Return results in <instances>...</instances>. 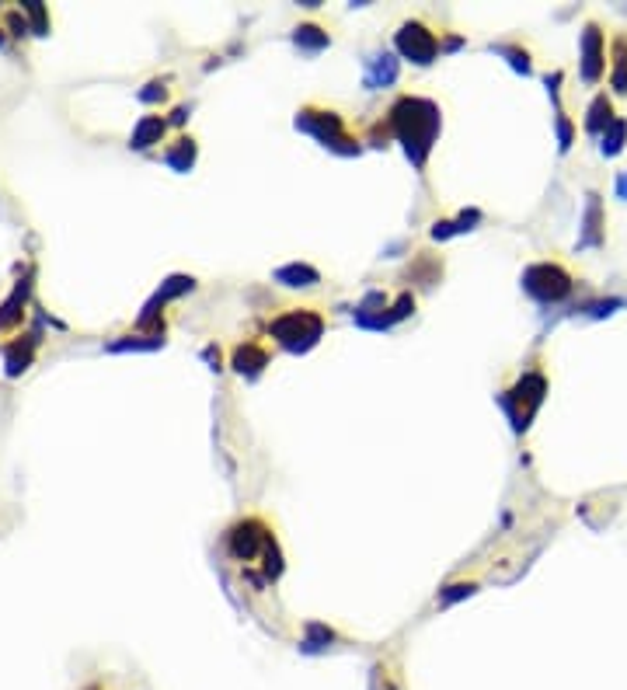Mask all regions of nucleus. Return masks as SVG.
<instances>
[{
	"label": "nucleus",
	"mask_w": 627,
	"mask_h": 690,
	"mask_svg": "<svg viewBox=\"0 0 627 690\" xmlns=\"http://www.w3.org/2000/svg\"><path fill=\"white\" fill-rule=\"evenodd\" d=\"M391 115H394V129H398V136L405 140L408 154L415 157V164H422L432 147L436 126H439L436 105L422 102V98H405V102H398V109Z\"/></svg>",
	"instance_id": "obj_1"
},
{
	"label": "nucleus",
	"mask_w": 627,
	"mask_h": 690,
	"mask_svg": "<svg viewBox=\"0 0 627 690\" xmlns=\"http://www.w3.org/2000/svg\"><path fill=\"white\" fill-rule=\"evenodd\" d=\"M572 286H575V279L568 276L565 265L540 262L523 272V290L530 293L533 300H540V304H558V300H565L568 293H572Z\"/></svg>",
	"instance_id": "obj_2"
},
{
	"label": "nucleus",
	"mask_w": 627,
	"mask_h": 690,
	"mask_svg": "<svg viewBox=\"0 0 627 690\" xmlns=\"http://www.w3.org/2000/svg\"><path fill=\"white\" fill-rule=\"evenodd\" d=\"M272 335L293 352L311 349V345L321 339V318L311 311H290V314H283V318L272 321Z\"/></svg>",
	"instance_id": "obj_3"
},
{
	"label": "nucleus",
	"mask_w": 627,
	"mask_h": 690,
	"mask_svg": "<svg viewBox=\"0 0 627 690\" xmlns=\"http://www.w3.org/2000/svg\"><path fill=\"white\" fill-rule=\"evenodd\" d=\"M579 56H582V81L596 84L603 77V70H607V39H603L596 21H589V25L582 28Z\"/></svg>",
	"instance_id": "obj_4"
},
{
	"label": "nucleus",
	"mask_w": 627,
	"mask_h": 690,
	"mask_svg": "<svg viewBox=\"0 0 627 690\" xmlns=\"http://www.w3.org/2000/svg\"><path fill=\"white\" fill-rule=\"evenodd\" d=\"M544 391H547V380L540 377V373H526V377L520 380V387L509 394V408H513L516 429L530 426L533 412H537L540 401H544Z\"/></svg>",
	"instance_id": "obj_5"
},
{
	"label": "nucleus",
	"mask_w": 627,
	"mask_h": 690,
	"mask_svg": "<svg viewBox=\"0 0 627 690\" xmlns=\"http://www.w3.org/2000/svg\"><path fill=\"white\" fill-rule=\"evenodd\" d=\"M398 46L405 56H412L415 63H429L432 56H436V39H432V32H425L422 25H405L398 35Z\"/></svg>",
	"instance_id": "obj_6"
},
{
	"label": "nucleus",
	"mask_w": 627,
	"mask_h": 690,
	"mask_svg": "<svg viewBox=\"0 0 627 690\" xmlns=\"http://www.w3.org/2000/svg\"><path fill=\"white\" fill-rule=\"evenodd\" d=\"M603 227H607V217H603V206L600 196L589 192V203H586V217H582V237H579V248H600L603 244Z\"/></svg>",
	"instance_id": "obj_7"
},
{
	"label": "nucleus",
	"mask_w": 627,
	"mask_h": 690,
	"mask_svg": "<svg viewBox=\"0 0 627 690\" xmlns=\"http://www.w3.org/2000/svg\"><path fill=\"white\" fill-rule=\"evenodd\" d=\"M614 119H617V115H614V105H610V98L607 95H596L593 105H589V112H586V133L603 136Z\"/></svg>",
	"instance_id": "obj_8"
},
{
	"label": "nucleus",
	"mask_w": 627,
	"mask_h": 690,
	"mask_svg": "<svg viewBox=\"0 0 627 690\" xmlns=\"http://www.w3.org/2000/svg\"><path fill=\"white\" fill-rule=\"evenodd\" d=\"M610 84L617 95H627V39L617 35L614 39V70H610Z\"/></svg>",
	"instance_id": "obj_9"
},
{
	"label": "nucleus",
	"mask_w": 627,
	"mask_h": 690,
	"mask_svg": "<svg viewBox=\"0 0 627 690\" xmlns=\"http://www.w3.org/2000/svg\"><path fill=\"white\" fill-rule=\"evenodd\" d=\"M600 150H603V157H617L624 150V143H627V122L624 119H614L610 122V129L607 133L600 136Z\"/></svg>",
	"instance_id": "obj_10"
},
{
	"label": "nucleus",
	"mask_w": 627,
	"mask_h": 690,
	"mask_svg": "<svg viewBox=\"0 0 627 690\" xmlns=\"http://www.w3.org/2000/svg\"><path fill=\"white\" fill-rule=\"evenodd\" d=\"M314 32H321V28H311V25L300 28L297 42H311V46H324V42H328V39H324V35H314Z\"/></svg>",
	"instance_id": "obj_11"
},
{
	"label": "nucleus",
	"mask_w": 627,
	"mask_h": 690,
	"mask_svg": "<svg viewBox=\"0 0 627 690\" xmlns=\"http://www.w3.org/2000/svg\"><path fill=\"white\" fill-rule=\"evenodd\" d=\"M617 196L627 199V171H621V175H617Z\"/></svg>",
	"instance_id": "obj_12"
}]
</instances>
